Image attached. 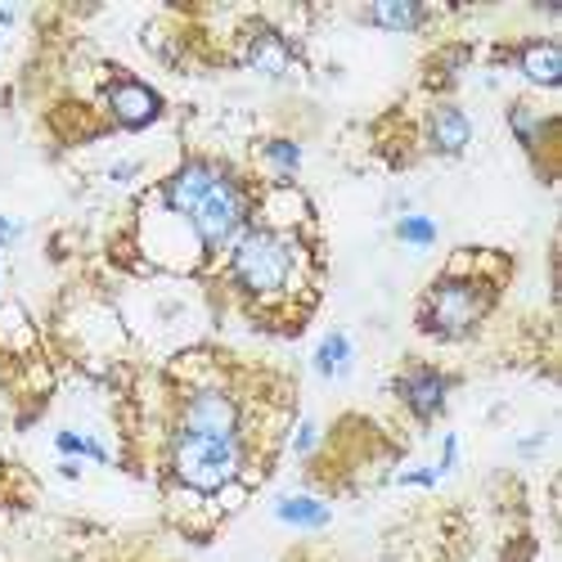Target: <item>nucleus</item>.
<instances>
[{
  "label": "nucleus",
  "instance_id": "nucleus-1",
  "mask_svg": "<svg viewBox=\"0 0 562 562\" xmlns=\"http://www.w3.org/2000/svg\"><path fill=\"white\" fill-rule=\"evenodd\" d=\"M306 244L293 225H248L229 248V284L248 306H284L306 274Z\"/></svg>",
  "mask_w": 562,
  "mask_h": 562
},
{
  "label": "nucleus",
  "instance_id": "nucleus-2",
  "mask_svg": "<svg viewBox=\"0 0 562 562\" xmlns=\"http://www.w3.org/2000/svg\"><path fill=\"white\" fill-rule=\"evenodd\" d=\"M504 279H491L486 270H473L468 261H450L418 302V334H428L437 342H463L482 329V319L491 315L499 297Z\"/></svg>",
  "mask_w": 562,
  "mask_h": 562
},
{
  "label": "nucleus",
  "instance_id": "nucleus-3",
  "mask_svg": "<svg viewBox=\"0 0 562 562\" xmlns=\"http://www.w3.org/2000/svg\"><path fill=\"white\" fill-rule=\"evenodd\" d=\"M248 468V441H225V437H194V432H171L167 441V473L176 486L194 495H221L234 486Z\"/></svg>",
  "mask_w": 562,
  "mask_h": 562
},
{
  "label": "nucleus",
  "instance_id": "nucleus-4",
  "mask_svg": "<svg viewBox=\"0 0 562 562\" xmlns=\"http://www.w3.org/2000/svg\"><path fill=\"white\" fill-rule=\"evenodd\" d=\"M194 234V248L203 252V261L221 257L234 248V239L252 225V199H248V184L234 176L225 162H221V176L212 180V190L203 194V203L184 216Z\"/></svg>",
  "mask_w": 562,
  "mask_h": 562
},
{
  "label": "nucleus",
  "instance_id": "nucleus-5",
  "mask_svg": "<svg viewBox=\"0 0 562 562\" xmlns=\"http://www.w3.org/2000/svg\"><path fill=\"white\" fill-rule=\"evenodd\" d=\"M171 432H194V437H225V441H248L244 432V405L225 383H194L180 396V414Z\"/></svg>",
  "mask_w": 562,
  "mask_h": 562
},
{
  "label": "nucleus",
  "instance_id": "nucleus-6",
  "mask_svg": "<svg viewBox=\"0 0 562 562\" xmlns=\"http://www.w3.org/2000/svg\"><path fill=\"white\" fill-rule=\"evenodd\" d=\"M450 387H454L450 373H441L437 364H405L392 383V392L401 396V405L418 418V424H432V418L446 409Z\"/></svg>",
  "mask_w": 562,
  "mask_h": 562
},
{
  "label": "nucleus",
  "instance_id": "nucleus-7",
  "mask_svg": "<svg viewBox=\"0 0 562 562\" xmlns=\"http://www.w3.org/2000/svg\"><path fill=\"white\" fill-rule=\"evenodd\" d=\"M104 104H109L113 122L126 126V131H145V126H154V122L162 117V95H158L149 81H139V77H117V81H109Z\"/></svg>",
  "mask_w": 562,
  "mask_h": 562
},
{
  "label": "nucleus",
  "instance_id": "nucleus-8",
  "mask_svg": "<svg viewBox=\"0 0 562 562\" xmlns=\"http://www.w3.org/2000/svg\"><path fill=\"white\" fill-rule=\"evenodd\" d=\"M508 64L518 68L531 86L540 90H553L562 86V45L553 36H531V41H518L508 50Z\"/></svg>",
  "mask_w": 562,
  "mask_h": 562
},
{
  "label": "nucleus",
  "instance_id": "nucleus-9",
  "mask_svg": "<svg viewBox=\"0 0 562 562\" xmlns=\"http://www.w3.org/2000/svg\"><path fill=\"white\" fill-rule=\"evenodd\" d=\"M244 64L261 77H284L293 68V45L289 36L270 27V23H248V36H244Z\"/></svg>",
  "mask_w": 562,
  "mask_h": 562
},
{
  "label": "nucleus",
  "instance_id": "nucleus-10",
  "mask_svg": "<svg viewBox=\"0 0 562 562\" xmlns=\"http://www.w3.org/2000/svg\"><path fill=\"white\" fill-rule=\"evenodd\" d=\"M468 145H473V122L459 104H437L428 113V149L441 154V158H459Z\"/></svg>",
  "mask_w": 562,
  "mask_h": 562
},
{
  "label": "nucleus",
  "instance_id": "nucleus-11",
  "mask_svg": "<svg viewBox=\"0 0 562 562\" xmlns=\"http://www.w3.org/2000/svg\"><path fill=\"white\" fill-rule=\"evenodd\" d=\"M508 126H513L518 145H522L531 158H544V149H553L558 117H540L531 104H508Z\"/></svg>",
  "mask_w": 562,
  "mask_h": 562
},
{
  "label": "nucleus",
  "instance_id": "nucleus-12",
  "mask_svg": "<svg viewBox=\"0 0 562 562\" xmlns=\"http://www.w3.org/2000/svg\"><path fill=\"white\" fill-rule=\"evenodd\" d=\"M360 19L373 27H387V32H418L428 23V10L414 5V0H373V5L360 10Z\"/></svg>",
  "mask_w": 562,
  "mask_h": 562
},
{
  "label": "nucleus",
  "instance_id": "nucleus-13",
  "mask_svg": "<svg viewBox=\"0 0 562 562\" xmlns=\"http://www.w3.org/2000/svg\"><path fill=\"white\" fill-rule=\"evenodd\" d=\"M279 522H289V527H324L329 522V508H324L319 499L311 495H289V499H279Z\"/></svg>",
  "mask_w": 562,
  "mask_h": 562
},
{
  "label": "nucleus",
  "instance_id": "nucleus-14",
  "mask_svg": "<svg viewBox=\"0 0 562 562\" xmlns=\"http://www.w3.org/2000/svg\"><path fill=\"white\" fill-rule=\"evenodd\" d=\"M347 364H351V338L347 334H329L315 351V373L319 379H334V373H342Z\"/></svg>",
  "mask_w": 562,
  "mask_h": 562
},
{
  "label": "nucleus",
  "instance_id": "nucleus-15",
  "mask_svg": "<svg viewBox=\"0 0 562 562\" xmlns=\"http://www.w3.org/2000/svg\"><path fill=\"white\" fill-rule=\"evenodd\" d=\"M261 158L279 171V180H289V176L302 167V149L293 145V139H266V145H261Z\"/></svg>",
  "mask_w": 562,
  "mask_h": 562
},
{
  "label": "nucleus",
  "instance_id": "nucleus-16",
  "mask_svg": "<svg viewBox=\"0 0 562 562\" xmlns=\"http://www.w3.org/2000/svg\"><path fill=\"white\" fill-rule=\"evenodd\" d=\"M396 239L414 248H432L437 244V221L432 216H401L396 221Z\"/></svg>",
  "mask_w": 562,
  "mask_h": 562
},
{
  "label": "nucleus",
  "instance_id": "nucleus-17",
  "mask_svg": "<svg viewBox=\"0 0 562 562\" xmlns=\"http://www.w3.org/2000/svg\"><path fill=\"white\" fill-rule=\"evenodd\" d=\"M55 446H59L64 454H86V459H100V463L109 459V450H104V446H95L90 437H77V432H59V437H55Z\"/></svg>",
  "mask_w": 562,
  "mask_h": 562
},
{
  "label": "nucleus",
  "instance_id": "nucleus-18",
  "mask_svg": "<svg viewBox=\"0 0 562 562\" xmlns=\"http://www.w3.org/2000/svg\"><path fill=\"white\" fill-rule=\"evenodd\" d=\"M293 450H297V454H311V450H315V424H302V428H297Z\"/></svg>",
  "mask_w": 562,
  "mask_h": 562
},
{
  "label": "nucleus",
  "instance_id": "nucleus-19",
  "mask_svg": "<svg viewBox=\"0 0 562 562\" xmlns=\"http://www.w3.org/2000/svg\"><path fill=\"white\" fill-rule=\"evenodd\" d=\"M454 459H459V441H454V437H446V450H441V463H437V477H441V473H450Z\"/></svg>",
  "mask_w": 562,
  "mask_h": 562
},
{
  "label": "nucleus",
  "instance_id": "nucleus-20",
  "mask_svg": "<svg viewBox=\"0 0 562 562\" xmlns=\"http://www.w3.org/2000/svg\"><path fill=\"white\" fill-rule=\"evenodd\" d=\"M19 239V225L10 216H0V244H14Z\"/></svg>",
  "mask_w": 562,
  "mask_h": 562
},
{
  "label": "nucleus",
  "instance_id": "nucleus-21",
  "mask_svg": "<svg viewBox=\"0 0 562 562\" xmlns=\"http://www.w3.org/2000/svg\"><path fill=\"white\" fill-rule=\"evenodd\" d=\"M135 171H139V167H135V162H122V167H113V180H131V176H135Z\"/></svg>",
  "mask_w": 562,
  "mask_h": 562
}]
</instances>
